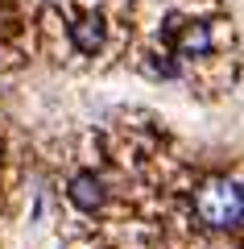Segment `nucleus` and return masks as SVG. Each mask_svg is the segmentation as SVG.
Returning a JSON list of instances; mask_svg holds the SVG:
<instances>
[{
    "instance_id": "obj_1",
    "label": "nucleus",
    "mask_w": 244,
    "mask_h": 249,
    "mask_svg": "<svg viewBox=\"0 0 244 249\" xmlns=\"http://www.w3.org/2000/svg\"><path fill=\"white\" fill-rule=\"evenodd\" d=\"M195 208H199L203 224L236 232V229H240V216H244L240 183L228 178V175H207V178L199 183V191H195Z\"/></svg>"
},
{
    "instance_id": "obj_2",
    "label": "nucleus",
    "mask_w": 244,
    "mask_h": 249,
    "mask_svg": "<svg viewBox=\"0 0 244 249\" xmlns=\"http://www.w3.org/2000/svg\"><path fill=\"white\" fill-rule=\"evenodd\" d=\"M108 191H104V178L96 175V170H79L75 178H70V204L83 208V212H96V208H104Z\"/></svg>"
},
{
    "instance_id": "obj_3",
    "label": "nucleus",
    "mask_w": 244,
    "mask_h": 249,
    "mask_svg": "<svg viewBox=\"0 0 244 249\" xmlns=\"http://www.w3.org/2000/svg\"><path fill=\"white\" fill-rule=\"evenodd\" d=\"M70 42H75L79 54H96L104 46V17L99 13H87V17H79L70 25Z\"/></svg>"
},
{
    "instance_id": "obj_4",
    "label": "nucleus",
    "mask_w": 244,
    "mask_h": 249,
    "mask_svg": "<svg viewBox=\"0 0 244 249\" xmlns=\"http://www.w3.org/2000/svg\"><path fill=\"white\" fill-rule=\"evenodd\" d=\"M207 50H211V29L199 25V21L186 25L182 37H178V54H182V58H199V54H207Z\"/></svg>"
},
{
    "instance_id": "obj_5",
    "label": "nucleus",
    "mask_w": 244,
    "mask_h": 249,
    "mask_svg": "<svg viewBox=\"0 0 244 249\" xmlns=\"http://www.w3.org/2000/svg\"><path fill=\"white\" fill-rule=\"evenodd\" d=\"M0 154H4V145H0Z\"/></svg>"
}]
</instances>
